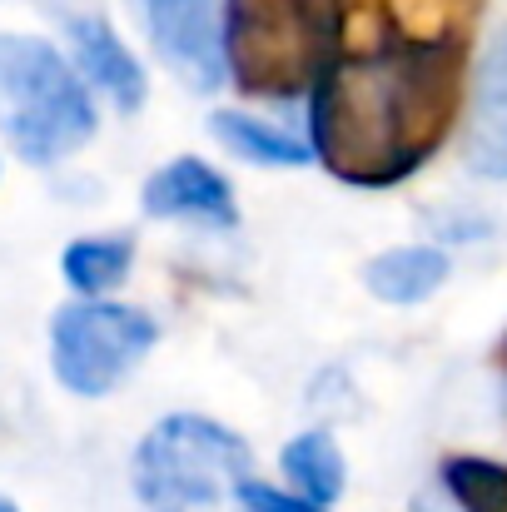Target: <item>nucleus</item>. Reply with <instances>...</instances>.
Returning <instances> with one entry per match:
<instances>
[{
	"instance_id": "1",
	"label": "nucleus",
	"mask_w": 507,
	"mask_h": 512,
	"mask_svg": "<svg viewBox=\"0 0 507 512\" xmlns=\"http://www.w3.org/2000/svg\"><path fill=\"white\" fill-rule=\"evenodd\" d=\"M443 90L413 65H348L314 90L309 140L319 160L358 184H388L438 140Z\"/></svg>"
},
{
	"instance_id": "2",
	"label": "nucleus",
	"mask_w": 507,
	"mask_h": 512,
	"mask_svg": "<svg viewBox=\"0 0 507 512\" xmlns=\"http://www.w3.org/2000/svg\"><path fill=\"white\" fill-rule=\"evenodd\" d=\"M100 130L90 80L40 35L0 30V135L25 165H60Z\"/></svg>"
},
{
	"instance_id": "15",
	"label": "nucleus",
	"mask_w": 507,
	"mask_h": 512,
	"mask_svg": "<svg viewBox=\"0 0 507 512\" xmlns=\"http://www.w3.org/2000/svg\"><path fill=\"white\" fill-rule=\"evenodd\" d=\"M0 512H15V503H5V498H0Z\"/></svg>"
},
{
	"instance_id": "5",
	"label": "nucleus",
	"mask_w": 507,
	"mask_h": 512,
	"mask_svg": "<svg viewBox=\"0 0 507 512\" xmlns=\"http://www.w3.org/2000/svg\"><path fill=\"white\" fill-rule=\"evenodd\" d=\"M145 20L184 90L214 95L229 80V15L219 0H145Z\"/></svg>"
},
{
	"instance_id": "13",
	"label": "nucleus",
	"mask_w": 507,
	"mask_h": 512,
	"mask_svg": "<svg viewBox=\"0 0 507 512\" xmlns=\"http://www.w3.org/2000/svg\"><path fill=\"white\" fill-rule=\"evenodd\" d=\"M448 488L468 512H507V468L488 458H458L448 463Z\"/></svg>"
},
{
	"instance_id": "7",
	"label": "nucleus",
	"mask_w": 507,
	"mask_h": 512,
	"mask_svg": "<svg viewBox=\"0 0 507 512\" xmlns=\"http://www.w3.org/2000/svg\"><path fill=\"white\" fill-rule=\"evenodd\" d=\"M65 35H70V60L80 65V75L90 80V90H100L115 110L135 115L150 95V80H145V65L135 60V50L115 35V25L105 15H70L65 20Z\"/></svg>"
},
{
	"instance_id": "11",
	"label": "nucleus",
	"mask_w": 507,
	"mask_h": 512,
	"mask_svg": "<svg viewBox=\"0 0 507 512\" xmlns=\"http://www.w3.org/2000/svg\"><path fill=\"white\" fill-rule=\"evenodd\" d=\"M279 473H284V483H289L299 498L324 503V508H334L338 498H343V483H348L343 448H338V438L329 428H304V433H294V438L284 443V453H279Z\"/></svg>"
},
{
	"instance_id": "12",
	"label": "nucleus",
	"mask_w": 507,
	"mask_h": 512,
	"mask_svg": "<svg viewBox=\"0 0 507 512\" xmlns=\"http://www.w3.org/2000/svg\"><path fill=\"white\" fill-rule=\"evenodd\" d=\"M135 269V244L125 234L115 239H75L65 254H60V274L65 284L80 294V299H105L115 294Z\"/></svg>"
},
{
	"instance_id": "8",
	"label": "nucleus",
	"mask_w": 507,
	"mask_h": 512,
	"mask_svg": "<svg viewBox=\"0 0 507 512\" xmlns=\"http://www.w3.org/2000/svg\"><path fill=\"white\" fill-rule=\"evenodd\" d=\"M463 155H468V165L478 174L507 179V35L483 55V65H478Z\"/></svg>"
},
{
	"instance_id": "3",
	"label": "nucleus",
	"mask_w": 507,
	"mask_h": 512,
	"mask_svg": "<svg viewBox=\"0 0 507 512\" xmlns=\"http://www.w3.org/2000/svg\"><path fill=\"white\" fill-rule=\"evenodd\" d=\"M244 478H254L249 443L209 413L160 418L130 463L145 512H239Z\"/></svg>"
},
{
	"instance_id": "10",
	"label": "nucleus",
	"mask_w": 507,
	"mask_h": 512,
	"mask_svg": "<svg viewBox=\"0 0 507 512\" xmlns=\"http://www.w3.org/2000/svg\"><path fill=\"white\" fill-rule=\"evenodd\" d=\"M209 135L229 155H239L259 170H304V165L319 160L314 140H304V135H294V130H284V125L254 115V110H234V105L209 115Z\"/></svg>"
},
{
	"instance_id": "4",
	"label": "nucleus",
	"mask_w": 507,
	"mask_h": 512,
	"mask_svg": "<svg viewBox=\"0 0 507 512\" xmlns=\"http://www.w3.org/2000/svg\"><path fill=\"white\" fill-rule=\"evenodd\" d=\"M155 343L160 324L145 309L85 299L50 319V368L75 398H105L155 353Z\"/></svg>"
},
{
	"instance_id": "14",
	"label": "nucleus",
	"mask_w": 507,
	"mask_h": 512,
	"mask_svg": "<svg viewBox=\"0 0 507 512\" xmlns=\"http://www.w3.org/2000/svg\"><path fill=\"white\" fill-rule=\"evenodd\" d=\"M239 512H329V508L299 498L294 488H274V483L244 478V488H239Z\"/></svg>"
},
{
	"instance_id": "6",
	"label": "nucleus",
	"mask_w": 507,
	"mask_h": 512,
	"mask_svg": "<svg viewBox=\"0 0 507 512\" xmlns=\"http://www.w3.org/2000/svg\"><path fill=\"white\" fill-rule=\"evenodd\" d=\"M140 209L150 219H189L204 229H234L239 224V199L234 184L214 170L209 160L179 155L165 170H155L140 189Z\"/></svg>"
},
{
	"instance_id": "9",
	"label": "nucleus",
	"mask_w": 507,
	"mask_h": 512,
	"mask_svg": "<svg viewBox=\"0 0 507 512\" xmlns=\"http://www.w3.org/2000/svg\"><path fill=\"white\" fill-rule=\"evenodd\" d=\"M448 274H453L448 249H438V244H398V249H383V254H373L363 264V289L378 304L418 309L448 284Z\"/></svg>"
}]
</instances>
